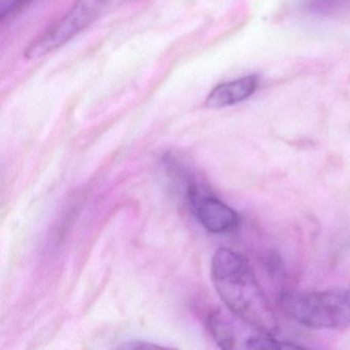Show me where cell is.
Returning a JSON list of instances; mask_svg holds the SVG:
<instances>
[{"mask_svg":"<svg viewBox=\"0 0 350 350\" xmlns=\"http://www.w3.org/2000/svg\"><path fill=\"white\" fill-rule=\"evenodd\" d=\"M211 275L227 309L258 331L278 332L275 313L247 258L222 247L213 257Z\"/></svg>","mask_w":350,"mask_h":350,"instance_id":"obj_1","label":"cell"},{"mask_svg":"<svg viewBox=\"0 0 350 350\" xmlns=\"http://www.w3.org/2000/svg\"><path fill=\"white\" fill-rule=\"evenodd\" d=\"M280 300L290 317L303 327L313 329L350 327V288L284 293Z\"/></svg>","mask_w":350,"mask_h":350,"instance_id":"obj_2","label":"cell"},{"mask_svg":"<svg viewBox=\"0 0 350 350\" xmlns=\"http://www.w3.org/2000/svg\"><path fill=\"white\" fill-rule=\"evenodd\" d=\"M110 5V0H77L70 9L51 24L26 48L27 60H38L62 48L87 29Z\"/></svg>","mask_w":350,"mask_h":350,"instance_id":"obj_3","label":"cell"},{"mask_svg":"<svg viewBox=\"0 0 350 350\" xmlns=\"http://www.w3.org/2000/svg\"><path fill=\"white\" fill-rule=\"evenodd\" d=\"M186 200L194 218L208 232L221 234L230 232L239 226V214L216 196L204 191L198 184H188Z\"/></svg>","mask_w":350,"mask_h":350,"instance_id":"obj_4","label":"cell"},{"mask_svg":"<svg viewBox=\"0 0 350 350\" xmlns=\"http://www.w3.org/2000/svg\"><path fill=\"white\" fill-rule=\"evenodd\" d=\"M206 327L217 345L222 349H237L245 348V343L253 333L247 329L253 327L249 323L239 319L229 309H217L212 311L206 319ZM255 329V327H254Z\"/></svg>","mask_w":350,"mask_h":350,"instance_id":"obj_5","label":"cell"},{"mask_svg":"<svg viewBox=\"0 0 350 350\" xmlns=\"http://www.w3.org/2000/svg\"><path fill=\"white\" fill-rule=\"evenodd\" d=\"M258 88V77L255 75L239 77L215 87L206 99V106L212 109L237 105L249 99Z\"/></svg>","mask_w":350,"mask_h":350,"instance_id":"obj_6","label":"cell"},{"mask_svg":"<svg viewBox=\"0 0 350 350\" xmlns=\"http://www.w3.org/2000/svg\"><path fill=\"white\" fill-rule=\"evenodd\" d=\"M310 13L319 16H332L350 8V0H304Z\"/></svg>","mask_w":350,"mask_h":350,"instance_id":"obj_7","label":"cell"},{"mask_svg":"<svg viewBox=\"0 0 350 350\" xmlns=\"http://www.w3.org/2000/svg\"><path fill=\"white\" fill-rule=\"evenodd\" d=\"M34 0H0V23L10 25Z\"/></svg>","mask_w":350,"mask_h":350,"instance_id":"obj_8","label":"cell"},{"mask_svg":"<svg viewBox=\"0 0 350 350\" xmlns=\"http://www.w3.org/2000/svg\"><path fill=\"white\" fill-rule=\"evenodd\" d=\"M137 0H110V5H124V3H134Z\"/></svg>","mask_w":350,"mask_h":350,"instance_id":"obj_9","label":"cell"}]
</instances>
